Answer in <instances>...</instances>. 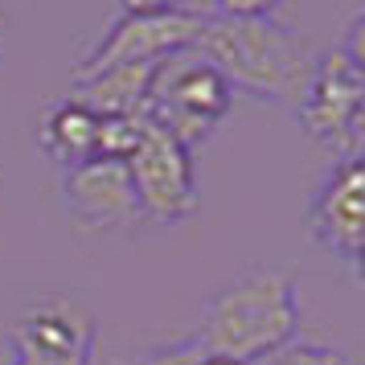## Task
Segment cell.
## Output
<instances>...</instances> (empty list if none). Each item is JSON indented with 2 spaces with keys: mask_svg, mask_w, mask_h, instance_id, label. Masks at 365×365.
<instances>
[{
  "mask_svg": "<svg viewBox=\"0 0 365 365\" xmlns=\"http://www.w3.org/2000/svg\"><path fill=\"white\" fill-rule=\"evenodd\" d=\"M201 345L205 353L259 365L299 336L296 275L279 267H250L201 308Z\"/></svg>",
  "mask_w": 365,
  "mask_h": 365,
  "instance_id": "1",
  "label": "cell"
},
{
  "mask_svg": "<svg viewBox=\"0 0 365 365\" xmlns=\"http://www.w3.org/2000/svg\"><path fill=\"white\" fill-rule=\"evenodd\" d=\"M193 50L230 83L234 95L296 103L312 66V46L283 21H234L205 13Z\"/></svg>",
  "mask_w": 365,
  "mask_h": 365,
  "instance_id": "2",
  "label": "cell"
},
{
  "mask_svg": "<svg viewBox=\"0 0 365 365\" xmlns=\"http://www.w3.org/2000/svg\"><path fill=\"white\" fill-rule=\"evenodd\" d=\"M230 107H234L230 83L189 46L181 53L160 58V66L148 83L144 115L156 119L177 144L193 152L205 140H214L222 119L230 115Z\"/></svg>",
  "mask_w": 365,
  "mask_h": 365,
  "instance_id": "3",
  "label": "cell"
},
{
  "mask_svg": "<svg viewBox=\"0 0 365 365\" xmlns=\"http://www.w3.org/2000/svg\"><path fill=\"white\" fill-rule=\"evenodd\" d=\"M296 119L316 144L341 156H361L365 128V62L341 46L316 53L296 95Z\"/></svg>",
  "mask_w": 365,
  "mask_h": 365,
  "instance_id": "4",
  "label": "cell"
},
{
  "mask_svg": "<svg viewBox=\"0 0 365 365\" xmlns=\"http://www.w3.org/2000/svg\"><path fill=\"white\" fill-rule=\"evenodd\" d=\"M135 189V205L144 222H181L197 210V168L193 152L144 115V132L132 156L123 160Z\"/></svg>",
  "mask_w": 365,
  "mask_h": 365,
  "instance_id": "5",
  "label": "cell"
},
{
  "mask_svg": "<svg viewBox=\"0 0 365 365\" xmlns=\"http://www.w3.org/2000/svg\"><path fill=\"white\" fill-rule=\"evenodd\" d=\"M13 365H91L95 320L78 299H34L9 329Z\"/></svg>",
  "mask_w": 365,
  "mask_h": 365,
  "instance_id": "6",
  "label": "cell"
},
{
  "mask_svg": "<svg viewBox=\"0 0 365 365\" xmlns=\"http://www.w3.org/2000/svg\"><path fill=\"white\" fill-rule=\"evenodd\" d=\"M361 156H341V160H329L324 177L312 189V201H308L312 242L336 263H345L353 279H361Z\"/></svg>",
  "mask_w": 365,
  "mask_h": 365,
  "instance_id": "7",
  "label": "cell"
},
{
  "mask_svg": "<svg viewBox=\"0 0 365 365\" xmlns=\"http://www.w3.org/2000/svg\"><path fill=\"white\" fill-rule=\"evenodd\" d=\"M205 13H135L115 17L111 29L83 53L74 78L99 74L107 66H128V62H160L168 53H181L197 41V29Z\"/></svg>",
  "mask_w": 365,
  "mask_h": 365,
  "instance_id": "8",
  "label": "cell"
},
{
  "mask_svg": "<svg viewBox=\"0 0 365 365\" xmlns=\"http://www.w3.org/2000/svg\"><path fill=\"white\" fill-rule=\"evenodd\" d=\"M62 201H66L70 217L83 230L111 234V230H128L135 222H144L140 205H135L128 165L123 160H107V156L62 168Z\"/></svg>",
  "mask_w": 365,
  "mask_h": 365,
  "instance_id": "9",
  "label": "cell"
},
{
  "mask_svg": "<svg viewBox=\"0 0 365 365\" xmlns=\"http://www.w3.org/2000/svg\"><path fill=\"white\" fill-rule=\"evenodd\" d=\"M99 123L103 115H95L91 107H83L78 99H58L41 111V123H37V144L41 152L58 160V168L83 165V160H95L99 156Z\"/></svg>",
  "mask_w": 365,
  "mask_h": 365,
  "instance_id": "10",
  "label": "cell"
},
{
  "mask_svg": "<svg viewBox=\"0 0 365 365\" xmlns=\"http://www.w3.org/2000/svg\"><path fill=\"white\" fill-rule=\"evenodd\" d=\"M156 66L160 62H128V66H107L99 74L74 78L70 83V99L91 107L95 115H140Z\"/></svg>",
  "mask_w": 365,
  "mask_h": 365,
  "instance_id": "11",
  "label": "cell"
},
{
  "mask_svg": "<svg viewBox=\"0 0 365 365\" xmlns=\"http://www.w3.org/2000/svg\"><path fill=\"white\" fill-rule=\"evenodd\" d=\"M259 365H357V361L345 357L341 349H332V345H320V341H304V336H296V341H287L279 353H271V357L259 361Z\"/></svg>",
  "mask_w": 365,
  "mask_h": 365,
  "instance_id": "12",
  "label": "cell"
},
{
  "mask_svg": "<svg viewBox=\"0 0 365 365\" xmlns=\"http://www.w3.org/2000/svg\"><path fill=\"white\" fill-rule=\"evenodd\" d=\"M201 357H205L201 336H185V341H173V345H156V349H144V353H132V357H123L119 365H201Z\"/></svg>",
  "mask_w": 365,
  "mask_h": 365,
  "instance_id": "13",
  "label": "cell"
},
{
  "mask_svg": "<svg viewBox=\"0 0 365 365\" xmlns=\"http://www.w3.org/2000/svg\"><path fill=\"white\" fill-rule=\"evenodd\" d=\"M283 9V0H210L214 17H234V21H271Z\"/></svg>",
  "mask_w": 365,
  "mask_h": 365,
  "instance_id": "14",
  "label": "cell"
},
{
  "mask_svg": "<svg viewBox=\"0 0 365 365\" xmlns=\"http://www.w3.org/2000/svg\"><path fill=\"white\" fill-rule=\"evenodd\" d=\"M135 13H210V0H115V17Z\"/></svg>",
  "mask_w": 365,
  "mask_h": 365,
  "instance_id": "15",
  "label": "cell"
},
{
  "mask_svg": "<svg viewBox=\"0 0 365 365\" xmlns=\"http://www.w3.org/2000/svg\"><path fill=\"white\" fill-rule=\"evenodd\" d=\"M201 365H242V361H230V357H217V353H205Z\"/></svg>",
  "mask_w": 365,
  "mask_h": 365,
  "instance_id": "16",
  "label": "cell"
},
{
  "mask_svg": "<svg viewBox=\"0 0 365 365\" xmlns=\"http://www.w3.org/2000/svg\"><path fill=\"white\" fill-rule=\"evenodd\" d=\"M0 29H4V17H0Z\"/></svg>",
  "mask_w": 365,
  "mask_h": 365,
  "instance_id": "17",
  "label": "cell"
}]
</instances>
